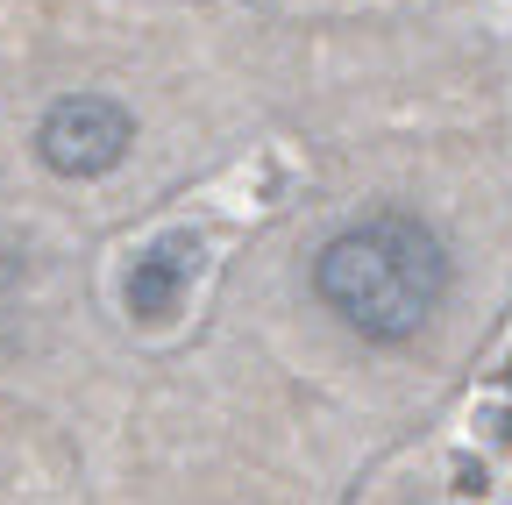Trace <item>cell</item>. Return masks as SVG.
<instances>
[{"mask_svg": "<svg viewBox=\"0 0 512 505\" xmlns=\"http://www.w3.org/2000/svg\"><path fill=\"white\" fill-rule=\"evenodd\" d=\"M313 292L363 342H406L448 292V249L413 214H370L313 257Z\"/></svg>", "mask_w": 512, "mask_h": 505, "instance_id": "6da1fadb", "label": "cell"}, {"mask_svg": "<svg viewBox=\"0 0 512 505\" xmlns=\"http://www.w3.org/2000/svg\"><path fill=\"white\" fill-rule=\"evenodd\" d=\"M128 143H136V121L107 93H64L36 129V150L57 178H107L128 157Z\"/></svg>", "mask_w": 512, "mask_h": 505, "instance_id": "7a4b0ae2", "label": "cell"}, {"mask_svg": "<svg viewBox=\"0 0 512 505\" xmlns=\"http://www.w3.org/2000/svg\"><path fill=\"white\" fill-rule=\"evenodd\" d=\"M192 271H200V235H157L143 257L128 264V285H121L128 313H136V321H164V313H178Z\"/></svg>", "mask_w": 512, "mask_h": 505, "instance_id": "3957f363", "label": "cell"}]
</instances>
